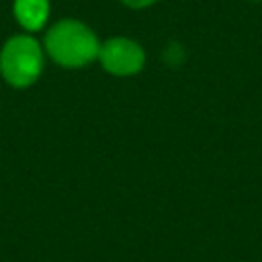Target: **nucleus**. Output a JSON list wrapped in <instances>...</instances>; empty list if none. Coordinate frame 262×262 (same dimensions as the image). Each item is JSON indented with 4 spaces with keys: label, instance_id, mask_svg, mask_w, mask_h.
Listing matches in <instances>:
<instances>
[{
    "label": "nucleus",
    "instance_id": "obj_1",
    "mask_svg": "<svg viewBox=\"0 0 262 262\" xmlns=\"http://www.w3.org/2000/svg\"><path fill=\"white\" fill-rule=\"evenodd\" d=\"M45 51L61 68H84L98 57L100 43L94 31L82 20L66 18L45 33Z\"/></svg>",
    "mask_w": 262,
    "mask_h": 262
},
{
    "label": "nucleus",
    "instance_id": "obj_4",
    "mask_svg": "<svg viewBox=\"0 0 262 262\" xmlns=\"http://www.w3.org/2000/svg\"><path fill=\"white\" fill-rule=\"evenodd\" d=\"M12 12L18 25L33 33L45 27L49 16V0H14Z\"/></svg>",
    "mask_w": 262,
    "mask_h": 262
},
{
    "label": "nucleus",
    "instance_id": "obj_6",
    "mask_svg": "<svg viewBox=\"0 0 262 262\" xmlns=\"http://www.w3.org/2000/svg\"><path fill=\"white\" fill-rule=\"evenodd\" d=\"M254 2H258V0H254Z\"/></svg>",
    "mask_w": 262,
    "mask_h": 262
},
{
    "label": "nucleus",
    "instance_id": "obj_5",
    "mask_svg": "<svg viewBox=\"0 0 262 262\" xmlns=\"http://www.w3.org/2000/svg\"><path fill=\"white\" fill-rule=\"evenodd\" d=\"M156 0H123L125 6L129 8H145V6H151Z\"/></svg>",
    "mask_w": 262,
    "mask_h": 262
},
{
    "label": "nucleus",
    "instance_id": "obj_2",
    "mask_svg": "<svg viewBox=\"0 0 262 262\" xmlns=\"http://www.w3.org/2000/svg\"><path fill=\"white\" fill-rule=\"evenodd\" d=\"M43 47L31 35H14L0 49V74L12 88L35 84L43 72Z\"/></svg>",
    "mask_w": 262,
    "mask_h": 262
},
{
    "label": "nucleus",
    "instance_id": "obj_3",
    "mask_svg": "<svg viewBox=\"0 0 262 262\" xmlns=\"http://www.w3.org/2000/svg\"><path fill=\"white\" fill-rule=\"evenodd\" d=\"M100 66L113 76H133L143 70L145 51L143 47L127 37H113L104 41L98 49Z\"/></svg>",
    "mask_w": 262,
    "mask_h": 262
}]
</instances>
